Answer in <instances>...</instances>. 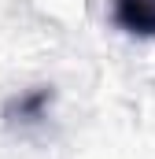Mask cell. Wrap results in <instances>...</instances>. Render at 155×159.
I'll return each mask as SVG.
<instances>
[{"instance_id":"obj_1","label":"cell","mask_w":155,"mask_h":159,"mask_svg":"<svg viewBox=\"0 0 155 159\" xmlns=\"http://www.w3.org/2000/svg\"><path fill=\"white\" fill-rule=\"evenodd\" d=\"M115 19L137 37H155V0H115Z\"/></svg>"}]
</instances>
